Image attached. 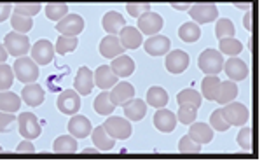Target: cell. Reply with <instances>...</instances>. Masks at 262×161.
Segmentation results:
<instances>
[{
    "mask_svg": "<svg viewBox=\"0 0 262 161\" xmlns=\"http://www.w3.org/2000/svg\"><path fill=\"white\" fill-rule=\"evenodd\" d=\"M12 72H14V77H18L21 83H35L39 77V65L30 56H19L12 65Z\"/></svg>",
    "mask_w": 262,
    "mask_h": 161,
    "instance_id": "6da1fadb",
    "label": "cell"
},
{
    "mask_svg": "<svg viewBox=\"0 0 262 161\" xmlns=\"http://www.w3.org/2000/svg\"><path fill=\"white\" fill-rule=\"evenodd\" d=\"M198 67L206 75H217L219 72H222L224 67L222 53L217 49H205L198 58Z\"/></svg>",
    "mask_w": 262,
    "mask_h": 161,
    "instance_id": "7a4b0ae2",
    "label": "cell"
},
{
    "mask_svg": "<svg viewBox=\"0 0 262 161\" xmlns=\"http://www.w3.org/2000/svg\"><path fill=\"white\" fill-rule=\"evenodd\" d=\"M103 128L114 140H126V138H129L131 133H133V126H131L129 119H126V117H117V116L108 117V119L103 123Z\"/></svg>",
    "mask_w": 262,
    "mask_h": 161,
    "instance_id": "3957f363",
    "label": "cell"
},
{
    "mask_svg": "<svg viewBox=\"0 0 262 161\" xmlns=\"http://www.w3.org/2000/svg\"><path fill=\"white\" fill-rule=\"evenodd\" d=\"M4 48L7 49V53L11 56H25V54L30 51V39L27 37V33H18L12 30L11 33H7L6 39H4Z\"/></svg>",
    "mask_w": 262,
    "mask_h": 161,
    "instance_id": "277c9868",
    "label": "cell"
},
{
    "mask_svg": "<svg viewBox=\"0 0 262 161\" xmlns=\"http://www.w3.org/2000/svg\"><path fill=\"white\" fill-rule=\"evenodd\" d=\"M222 114L231 126H243L250 119V111H248L247 105L238 104V102H234V100L224 105Z\"/></svg>",
    "mask_w": 262,
    "mask_h": 161,
    "instance_id": "5b68a950",
    "label": "cell"
},
{
    "mask_svg": "<svg viewBox=\"0 0 262 161\" xmlns=\"http://www.w3.org/2000/svg\"><path fill=\"white\" fill-rule=\"evenodd\" d=\"M16 121H18L21 137L27 138V140H33V138H37L40 135L42 126H40V123H39V119H37L35 114L21 112L19 116L16 117Z\"/></svg>",
    "mask_w": 262,
    "mask_h": 161,
    "instance_id": "8992f818",
    "label": "cell"
},
{
    "mask_svg": "<svg viewBox=\"0 0 262 161\" xmlns=\"http://www.w3.org/2000/svg\"><path fill=\"white\" fill-rule=\"evenodd\" d=\"M56 107H58V111L67 114V116H74V114H77L79 109H81V95L75 90L61 91L60 95H58Z\"/></svg>",
    "mask_w": 262,
    "mask_h": 161,
    "instance_id": "52a82bcc",
    "label": "cell"
},
{
    "mask_svg": "<svg viewBox=\"0 0 262 161\" xmlns=\"http://www.w3.org/2000/svg\"><path fill=\"white\" fill-rule=\"evenodd\" d=\"M189 14L194 19V23L205 25L212 23L213 19L219 18V9L213 4H194V6L189 7Z\"/></svg>",
    "mask_w": 262,
    "mask_h": 161,
    "instance_id": "ba28073f",
    "label": "cell"
},
{
    "mask_svg": "<svg viewBox=\"0 0 262 161\" xmlns=\"http://www.w3.org/2000/svg\"><path fill=\"white\" fill-rule=\"evenodd\" d=\"M56 30L61 35H69V37H77L79 33L84 30V19L79 14H67L58 21Z\"/></svg>",
    "mask_w": 262,
    "mask_h": 161,
    "instance_id": "9c48e42d",
    "label": "cell"
},
{
    "mask_svg": "<svg viewBox=\"0 0 262 161\" xmlns=\"http://www.w3.org/2000/svg\"><path fill=\"white\" fill-rule=\"evenodd\" d=\"M166 54H168V56H166L164 65H166V70L170 72V74H182V72L189 67V63H191L189 54L185 53V51H182V49L168 51Z\"/></svg>",
    "mask_w": 262,
    "mask_h": 161,
    "instance_id": "30bf717a",
    "label": "cell"
},
{
    "mask_svg": "<svg viewBox=\"0 0 262 161\" xmlns=\"http://www.w3.org/2000/svg\"><path fill=\"white\" fill-rule=\"evenodd\" d=\"M54 58V46L48 39H40L32 46V60L37 65H49Z\"/></svg>",
    "mask_w": 262,
    "mask_h": 161,
    "instance_id": "8fae6325",
    "label": "cell"
},
{
    "mask_svg": "<svg viewBox=\"0 0 262 161\" xmlns=\"http://www.w3.org/2000/svg\"><path fill=\"white\" fill-rule=\"evenodd\" d=\"M222 70L226 72L227 77H229L231 80H234V83L247 79L248 77V72H250V69H248L247 63H245L242 58H238V56H231L227 62H224Z\"/></svg>",
    "mask_w": 262,
    "mask_h": 161,
    "instance_id": "7c38bea8",
    "label": "cell"
},
{
    "mask_svg": "<svg viewBox=\"0 0 262 161\" xmlns=\"http://www.w3.org/2000/svg\"><path fill=\"white\" fill-rule=\"evenodd\" d=\"M137 28L140 30V33H145V35H156L163 28V18L158 12L147 11L138 18Z\"/></svg>",
    "mask_w": 262,
    "mask_h": 161,
    "instance_id": "4fadbf2b",
    "label": "cell"
},
{
    "mask_svg": "<svg viewBox=\"0 0 262 161\" xmlns=\"http://www.w3.org/2000/svg\"><path fill=\"white\" fill-rule=\"evenodd\" d=\"M108 96H111L112 104L116 105V107H119V105L122 107L126 102L135 96V88H133V84L126 83V80H122V83H116L111 90H108Z\"/></svg>",
    "mask_w": 262,
    "mask_h": 161,
    "instance_id": "5bb4252c",
    "label": "cell"
},
{
    "mask_svg": "<svg viewBox=\"0 0 262 161\" xmlns=\"http://www.w3.org/2000/svg\"><path fill=\"white\" fill-rule=\"evenodd\" d=\"M170 46H171L170 39L164 35H158V33L150 35L149 39L143 42V48H145V51L150 56H163V54H166L170 51Z\"/></svg>",
    "mask_w": 262,
    "mask_h": 161,
    "instance_id": "9a60e30c",
    "label": "cell"
},
{
    "mask_svg": "<svg viewBox=\"0 0 262 161\" xmlns=\"http://www.w3.org/2000/svg\"><path fill=\"white\" fill-rule=\"evenodd\" d=\"M91 121L88 119L86 116H81V114H74L69 121V131L72 137L75 138H86L88 135H91Z\"/></svg>",
    "mask_w": 262,
    "mask_h": 161,
    "instance_id": "2e32d148",
    "label": "cell"
},
{
    "mask_svg": "<svg viewBox=\"0 0 262 161\" xmlns=\"http://www.w3.org/2000/svg\"><path fill=\"white\" fill-rule=\"evenodd\" d=\"M93 79H95V86H98L101 91H108L117 83V75L112 72L111 65L98 67L93 74Z\"/></svg>",
    "mask_w": 262,
    "mask_h": 161,
    "instance_id": "e0dca14e",
    "label": "cell"
},
{
    "mask_svg": "<svg viewBox=\"0 0 262 161\" xmlns=\"http://www.w3.org/2000/svg\"><path fill=\"white\" fill-rule=\"evenodd\" d=\"M44 96H46L44 88L35 83H28L23 88V91H21V102H25L30 107H39L42 102H44Z\"/></svg>",
    "mask_w": 262,
    "mask_h": 161,
    "instance_id": "ac0fdd59",
    "label": "cell"
},
{
    "mask_svg": "<svg viewBox=\"0 0 262 161\" xmlns=\"http://www.w3.org/2000/svg\"><path fill=\"white\" fill-rule=\"evenodd\" d=\"M154 126L163 133H171L177 128V116L175 112L168 111V109H158L154 114Z\"/></svg>",
    "mask_w": 262,
    "mask_h": 161,
    "instance_id": "d6986e66",
    "label": "cell"
},
{
    "mask_svg": "<svg viewBox=\"0 0 262 161\" xmlns=\"http://www.w3.org/2000/svg\"><path fill=\"white\" fill-rule=\"evenodd\" d=\"M75 91L79 93L81 96L90 95L95 88V79H93V72L88 69V67H81L75 75V84H74Z\"/></svg>",
    "mask_w": 262,
    "mask_h": 161,
    "instance_id": "ffe728a7",
    "label": "cell"
},
{
    "mask_svg": "<svg viewBox=\"0 0 262 161\" xmlns=\"http://www.w3.org/2000/svg\"><path fill=\"white\" fill-rule=\"evenodd\" d=\"M122 111H124L126 119L129 121H142L147 114V104L142 98H131L122 105Z\"/></svg>",
    "mask_w": 262,
    "mask_h": 161,
    "instance_id": "44dd1931",
    "label": "cell"
},
{
    "mask_svg": "<svg viewBox=\"0 0 262 161\" xmlns=\"http://www.w3.org/2000/svg\"><path fill=\"white\" fill-rule=\"evenodd\" d=\"M189 137L192 138L196 144H208L213 140V128L206 123H191V128H189Z\"/></svg>",
    "mask_w": 262,
    "mask_h": 161,
    "instance_id": "7402d4cb",
    "label": "cell"
},
{
    "mask_svg": "<svg viewBox=\"0 0 262 161\" xmlns=\"http://www.w3.org/2000/svg\"><path fill=\"white\" fill-rule=\"evenodd\" d=\"M101 27L103 30L108 33V35H117L121 32V28L126 27V19L124 16L119 14L117 11H108L107 14L101 19Z\"/></svg>",
    "mask_w": 262,
    "mask_h": 161,
    "instance_id": "603a6c76",
    "label": "cell"
},
{
    "mask_svg": "<svg viewBox=\"0 0 262 161\" xmlns=\"http://www.w3.org/2000/svg\"><path fill=\"white\" fill-rule=\"evenodd\" d=\"M117 37H119L121 44L124 49H137L142 46V33L138 28H133V27H124L121 28V32L117 33Z\"/></svg>",
    "mask_w": 262,
    "mask_h": 161,
    "instance_id": "cb8c5ba5",
    "label": "cell"
},
{
    "mask_svg": "<svg viewBox=\"0 0 262 161\" xmlns=\"http://www.w3.org/2000/svg\"><path fill=\"white\" fill-rule=\"evenodd\" d=\"M100 53H101V56H105V58H116L124 53V48H122L119 37L117 35L103 37L100 42Z\"/></svg>",
    "mask_w": 262,
    "mask_h": 161,
    "instance_id": "d4e9b609",
    "label": "cell"
},
{
    "mask_svg": "<svg viewBox=\"0 0 262 161\" xmlns=\"http://www.w3.org/2000/svg\"><path fill=\"white\" fill-rule=\"evenodd\" d=\"M111 69L117 77H129L135 72V62L126 54H119V56L112 58Z\"/></svg>",
    "mask_w": 262,
    "mask_h": 161,
    "instance_id": "484cf974",
    "label": "cell"
},
{
    "mask_svg": "<svg viewBox=\"0 0 262 161\" xmlns=\"http://www.w3.org/2000/svg\"><path fill=\"white\" fill-rule=\"evenodd\" d=\"M91 138L98 151H111V149H114V144H116V140L105 131L103 125L91 130Z\"/></svg>",
    "mask_w": 262,
    "mask_h": 161,
    "instance_id": "4316f807",
    "label": "cell"
},
{
    "mask_svg": "<svg viewBox=\"0 0 262 161\" xmlns=\"http://www.w3.org/2000/svg\"><path fill=\"white\" fill-rule=\"evenodd\" d=\"M238 96V86H236L234 80H221V86H219V93H217V100L221 105H226L232 102Z\"/></svg>",
    "mask_w": 262,
    "mask_h": 161,
    "instance_id": "83f0119b",
    "label": "cell"
},
{
    "mask_svg": "<svg viewBox=\"0 0 262 161\" xmlns=\"http://www.w3.org/2000/svg\"><path fill=\"white\" fill-rule=\"evenodd\" d=\"M21 107V96L9 90L0 91V111L2 112H18Z\"/></svg>",
    "mask_w": 262,
    "mask_h": 161,
    "instance_id": "f1b7e54d",
    "label": "cell"
},
{
    "mask_svg": "<svg viewBox=\"0 0 262 161\" xmlns=\"http://www.w3.org/2000/svg\"><path fill=\"white\" fill-rule=\"evenodd\" d=\"M219 86H221V79L217 75H206L201 83V93H203V98L213 102L217 98V93H219Z\"/></svg>",
    "mask_w": 262,
    "mask_h": 161,
    "instance_id": "f546056e",
    "label": "cell"
},
{
    "mask_svg": "<svg viewBox=\"0 0 262 161\" xmlns=\"http://www.w3.org/2000/svg\"><path fill=\"white\" fill-rule=\"evenodd\" d=\"M93 107H95V112L100 114V116H111V114L116 111V105L112 104L111 96H108V91H101L95 98Z\"/></svg>",
    "mask_w": 262,
    "mask_h": 161,
    "instance_id": "4dcf8cb0",
    "label": "cell"
},
{
    "mask_svg": "<svg viewBox=\"0 0 262 161\" xmlns=\"http://www.w3.org/2000/svg\"><path fill=\"white\" fill-rule=\"evenodd\" d=\"M54 152H61V154H70V152H75L79 149L77 138L72 137V135H61L54 140L53 146Z\"/></svg>",
    "mask_w": 262,
    "mask_h": 161,
    "instance_id": "1f68e13d",
    "label": "cell"
},
{
    "mask_svg": "<svg viewBox=\"0 0 262 161\" xmlns=\"http://www.w3.org/2000/svg\"><path fill=\"white\" fill-rule=\"evenodd\" d=\"M168 104V93L159 86H152L147 91V105L154 109H163Z\"/></svg>",
    "mask_w": 262,
    "mask_h": 161,
    "instance_id": "d6a6232c",
    "label": "cell"
},
{
    "mask_svg": "<svg viewBox=\"0 0 262 161\" xmlns=\"http://www.w3.org/2000/svg\"><path fill=\"white\" fill-rule=\"evenodd\" d=\"M179 37L182 42H189V44H192V42H196L198 39L201 37V28L198 23H184L182 27L179 28Z\"/></svg>",
    "mask_w": 262,
    "mask_h": 161,
    "instance_id": "836d02e7",
    "label": "cell"
},
{
    "mask_svg": "<svg viewBox=\"0 0 262 161\" xmlns=\"http://www.w3.org/2000/svg\"><path fill=\"white\" fill-rule=\"evenodd\" d=\"M243 49V44L234 37H226V39L219 41V51L222 54H227V56H238Z\"/></svg>",
    "mask_w": 262,
    "mask_h": 161,
    "instance_id": "e575fe53",
    "label": "cell"
},
{
    "mask_svg": "<svg viewBox=\"0 0 262 161\" xmlns=\"http://www.w3.org/2000/svg\"><path fill=\"white\" fill-rule=\"evenodd\" d=\"M79 46L77 37H69V35H60L56 41V46H54V53H58L60 56L63 54H69L72 51H75Z\"/></svg>",
    "mask_w": 262,
    "mask_h": 161,
    "instance_id": "d590c367",
    "label": "cell"
},
{
    "mask_svg": "<svg viewBox=\"0 0 262 161\" xmlns=\"http://www.w3.org/2000/svg\"><path fill=\"white\" fill-rule=\"evenodd\" d=\"M11 27L18 33H28L33 28V19L28 16H21L18 12H11Z\"/></svg>",
    "mask_w": 262,
    "mask_h": 161,
    "instance_id": "8d00e7d4",
    "label": "cell"
},
{
    "mask_svg": "<svg viewBox=\"0 0 262 161\" xmlns=\"http://www.w3.org/2000/svg\"><path fill=\"white\" fill-rule=\"evenodd\" d=\"M201 98L203 96L196 90H192V88L180 91L179 95H177V102H179V105H192V107H198V109L201 107Z\"/></svg>",
    "mask_w": 262,
    "mask_h": 161,
    "instance_id": "74e56055",
    "label": "cell"
},
{
    "mask_svg": "<svg viewBox=\"0 0 262 161\" xmlns=\"http://www.w3.org/2000/svg\"><path fill=\"white\" fill-rule=\"evenodd\" d=\"M236 33V28H234V23L227 18H221L215 25V35L217 39H226V37H234Z\"/></svg>",
    "mask_w": 262,
    "mask_h": 161,
    "instance_id": "f35d334b",
    "label": "cell"
},
{
    "mask_svg": "<svg viewBox=\"0 0 262 161\" xmlns=\"http://www.w3.org/2000/svg\"><path fill=\"white\" fill-rule=\"evenodd\" d=\"M69 14V6L67 4H60V2H53L46 6V16L53 21H60L63 16Z\"/></svg>",
    "mask_w": 262,
    "mask_h": 161,
    "instance_id": "ab89813d",
    "label": "cell"
},
{
    "mask_svg": "<svg viewBox=\"0 0 262 161\" xmlns=\"http://www.w3.org/2000/svg\"><path fill=\"white\" fill-rule=\"evenodd\" d=\"M175 116H177V121L184 123V125H191V123L196 121L198 107H192V105H180L179 112H177Z\"/></svg>",
    "mask_w": 262,
    "mask_h": 161,
    "instance_id": "60d3db41",
    "label": "cell"
},
{
    "mask_svg": "<svg viewBox=\"0 0 262 161\" xmlns=\"http://www.w3.org/2000/svg\"><path fill=\"white\" fill-rule=\"evenodd\" d=\"M14 83V72L12 67L6 65V63H0V91L9 90Z\"/></svg>",
    "mask_w": 262,
    "mask_h": 161,
    "instance_id": "b9f144b4",
    "label": "cell"
},
{
    "mask_svg": "<svg viewBox=\"0 0 262 161\" xmlns=\"http://www.w3.org/2000/svg\"><path fill=\"white\" fill-rule=\"evenodd\" d=\"M210 126L217 131H227L231 128V125L226 121V117H224L222 109H217V111L212 112V116H210Z\"/></svg>",
    "mask_w": 262,
    "mask_h": 161,
    "instance_id": "7bdbcfd3",
    "label": "cell"
},
{
    "mask_svg": "<svg viewBox=\"0 0 262 161\" xmlns=\"http://www.w3.org/2000/svg\"><path fill=\"white\" fill-rule=\"evenodd\" d=\"M42 9L40 4H16L14 7H12V12H18L21 16H28V18H33L35 14H39Z\"/></svg>",
    "mask_w": 262,
    "mask_h": 161,
    "instance_id": "ee69618b",
    "label": "cell"
},
{
    "mask_svg": "<svg viewBox=\"0 0 262 161\" xmlns=\"http://www.w3.org/2000/svg\"><path fill=\"white\" fill-rule=\"evenodd\" d=\"M236 140H238V144H239V147H242V149L252 151V128H250V126H245V128L239 130Z\"/></svg>",
    "mask_w": 262,
    "mask_h": 161,
    "instance_id": "f6af8a7d",
    "label": "cell"
},
{
    "mask_svg": "<svg viewBox=\"0 0 262 161\" xmlns=\"http://www.w3.org/2000/svg\"><path fill=\"white\" fill-rule=\"evenodd\" d=\"M126 11H128L129 16H133V18H140L143 12L150 11V4H147V2H131V4H126Z\"/></svg>",
    "mask_w": 262,
    "mask_h": 161,
    "instance_id": "bcb514c9",
    "label": "cell"
},
{
    "mask_svg": "<svg viewBox=\"0 0 262 161\" xmlns=\"http://www.w3.org/2000/svg\"><path fill=\"white\" fill-rule=\"evenodd\" d=\"M179 151L180 152H185V154H187V152H200L201 151V146L200 144H196L192 140L191 137H182L180 138V142H179Z\"/></svg>",
    "mask_w": 262,
    "mask_h": 161,
    "instance_id": "7dc6e473",
    "label": "cell"
},
{
    "mask_svg": "<svg viewBox=\"0 0 262 161\" xmlns=\"http://www.w3.org/2000/svg\"><path fill=\"white\" fill-rule=\"evenodd\" d=\"M14 123H16V116H14V114L0 111V133H4V131H11Z\"/></svg>",
    "mask_w": 262,
    "mask_h": 161,
    "instance_id": "c3c4849f",
    "label": "cell"
},
{
    "mask_svg": "<svg viewBox=\"0 0 262 161\" xmlns=\"http://www.w3.org/2000/svg\"><path fill=\"white\" fill-rule=\"evenodd\" d=\"M11 12H12L11 4H0V23H2V21H6V19H9Z\"/></svg>",
    "mask_w": 262,
    "mask_h": 161,
    "instance_id": "681fc988",
    "label": "cell"
},
{
    "mask_svg": "<svg viewBox=\"0 0 262 161\" xmlns=\"http://www.w3.org/2000/svg\"><path fill=\"white\" fill-rule=\"evenodd\" d=\"M16 151H18V152H35V146L32 144V140H27V138H25L23 142L18 144Z\"/></svg>",
    "mask_w": 262,
    "mask_h": 161,
    "instance_id": "f907efd6",
    "label": "cell"
},
{
    "mask_svg": "<svg viewBox=\"0 0 262 161\" xmlns=\"http://www.w3.org/2000/svg\"><path fill=\"white\" fill-rule=\"evenodd\" d=\"M243 25H245V28H247V30H252V12L250 11H248L247 14H245Z\"/></svg>",
    "mask_w": 262,
    "mask_h": 161,
    "instance_id": "816d5d0a",
    "label": "cell"
},
{
    "mask_svg": "<svg viewBox=\"0 0 262 161\" xmlns=\"http://www.w3.org/2000/svg\"><path fill=\"white\" fill-rule=\"evenodd\" d=\"M7 56H9V53H7V49L4 48V44L0 42V63H6Z\"/></svg>",
    "mask_w": 262,
    "mask_h": 161,
    "instance_id": "f5cc1de1",
    "label": "cell"
},
{
    "mask_svg": "<svg viewBox=\"0 0 262 161\" xmlns=\"http://www.w3.org/2000/svg\"><path fill=\"white\" fill-rule=\"evenodd\" d=\"M173 9H179V11H189L191 4H171Z\"/></svg>",
    "mask_w": 262,
    "mask_h": 161,
    "instance_id": "db71d44e",
    "label": "cell"
},
{
    "mask_svg": "<svg viewBox=\"0 0 262 161\" xmlns=\"http://www.w3.org/2000/svg\"><path fill=\"white\" fill-rule=\"evenodd\" d=\"M96 152H98V149H96V147H90V149H84L82 154H96Z\"/></svg>",
    "mask_w": 262,
    "mask_h": 161,
    "instance_id": "11a10c76",
    "label": "cell"
},
{
    "mask_svg": "<svg viewBox=\"0 0 262 161\" xmlns=\"http://www.w3.org/2000/svg\"><path fill=\"white\" fill-rule=\"evenodd\" d=\"M236 7H239V9H250V4H236Z\"/></svg>",
    "mask_w": 262,
    "mask_h": 161,
    "instance_id": "9f6ffc18",
    "label": "cell"
},
{
    "mask_svg": "<svg viewBox=\"0 0 262 161\" xmlns=\"http://www.w3.org/2000/svg\"><path fill=\"white\" fill-rule=\"evenodd\" d=\"M0 152H2V147H0Z\"/></svg>",
    "mask_w": 262,
    "mask_h": 161,
    "instance_id": "6f0895ef",
    "label": "cell"
}]
</instances>
